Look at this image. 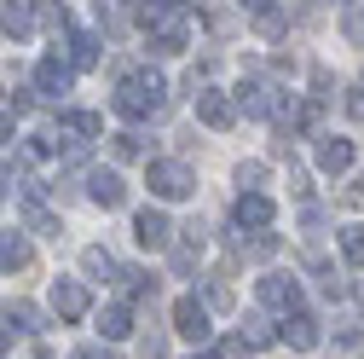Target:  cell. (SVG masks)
<instances>
[{
	"instance_id": "obj_1",
	"label": "cell",
	"mask_w": 364,
	"mask_h": 359,
	"mask_svg": "<svg viewBox=\"0 0 364 359\" xmlns=\"http://www.w3.org/2000/svg\"><path fill=\"white\" fill-rule=\"evenodd\" d=\"M162 93H168V87H162V76H122V87H116V110L122 116H156L162 110Z\"/></svg>"
},
{
	"instance_id": "obj_2",
	"label": "cell",
	"mask_w": 364,
	"mask_h": 359,
	"mask_svg": "<svg viewBox=\"0 0 364 359\" xmlns=\"http://www.w3.org/2000/svg\"><path fill=\"white\" fill-rule=\"evenodd\" d=\"M145 186H151L156 197L173 203V197H191V192H197V180H191L186 162H151V168H145Z\"/></svg>"
},
{
	"instance_id": "obj_3",
	"label": "cell",
	"mask_w": 364,
	"mask_h": 359,
	"mask_svg": "<svg viewBox=\"0 0 364 359\" xmlns=\"http://www.w3.org/2000/svg\"><path fill=\"white\" fill-rule=\"evenodd\" d=\"M255 296H260L266 307H278V313H295V307H301V279H289V273H266V279L255 284Z\"/></svg>"
},
{
	"instance_id": "obj_4",
	"label": "cell",
	"mask_w": 364,
	"mask_h": 359,
	"mask_svg": "<svg viewBox=\"0 0 364 359\" xmlns=\"http://www.w3.org/2000/svg\"><path fill=\"white\" fill-rule=\"evenodd\" d=\"M87 197H93L99 209H122L127 203V186H122L116 168H93V174H87Z\"/></svg>"
},
{
	"instance_id": "obj_5",
	"label": "cell",
	"mask_w": 364,
	"mask_h": 359,
	"mask_svg": "<svg viewBox=\"0 0 364 359\" xmlns=\"http://www.w3.org/2000/svg\"><path fill=\"white\" fill-rule=\"evenodd\" d=\"M173 331L191 336V342H208V307L191 301V296H179V301H173Z\"/></svg>"
},
{
	"instance_id": "obj_6",
	"label": "cell",
	"mask_w": 364,
	"mask_h": 359,
	"mask_svg": "<svg viewBox=\"0 0 364 359\" xmlns=\"http://www.w3.org/2000/svg\"><path fill=\"white\" fill-rule=\"evenodd\" d=\"M70 81H75V70H70L64 58H41V64H35V87H41L47 99H64Z\"/></svg>"
},
{
	"instance_id": "obj_7",
	"label": "cell",
	"mask_w": 364,
	"mask_h": 359,
	"mask_svg": "<svg viewBox=\"0 0 364 359\" xmlns=\"http://www.w3.org/2000/svg\"><path fill=\"white\" fill-rule=\"evenodd\" d=\"M168 214L162 209H139V220H133V238H139L145 249H168Z\"/></svg>"
},
{
	"instance_id": "obj_8",
	"label": "cell",
	"mask_w": 364,
	"mask_h": 359,
	"mask_svg": "<svg viewBox=\"0 0 364 359\" xmlns=\"http://www.w3.org/2000/svg\"><path fill=\"white\" fill-rule=\"evenodd\" d=\"M232 214H237V227H249V232H266V227H272V197H260V192H243Z\"/></svg>"
},
{
	"instance_id": "obj_9",
	"label": "cell",
	"mask_w": 364,
	"mask_h": 359,
	"mask_svg": "<svg viewBox=\"0 0 364 359\" xmlns=\"http://www.w3.org/2000/svg\"><path fill=\"white\" fill-rule=\"evenodd\" d=\"M53 313H58V319H81V313H87V284L58 279L53 284Z\"/></svg>"
},
{
	"instance_id": "obj_10",
	"label": "cell",
	"mask_w": 364,
	"mask_h": 359,
	"mask_svg": "<svg viewBox=\"0 0 364 359\" xmlns=\"http://www.w3.org/2000/svg\"><path fill=\"white\" fill-rule=\"evenodd\" d=\"M191 99H197V116H203L208 128H232L237 110H232V99H225V93H208V87H197Z\"/></svg>"
},
{
	"instance_id": "obj_11",
	"label": "cell",
	"mask_w": 364,
	"mask_h": 359,
	"mask_svg": "<svg viewBox=\"0 0 364 359\" xmlns=\"http://www.w3.org/2000/svg\"><path fill=\"white\" fill-rule=\"evenodd\" d=\"M284 342L289 348H318V319H312V313H284Z\"/></svg>"
},
{
	"instance_id": "obj_12",
	"label": "cell",
	"mask_w": 364,
	"mask_h": 359,
	"mask_svg": "<svg viewBox=\"0 0 364 359\" xmlns=\"http://www.w3.org/2000/svg\"><path fill=\"white\" fill-rule=\"evenodd\" d=\"M353 140H324V145H318V168H324V174H347L353 168Z\"/></svg>"
},
{
	"instance_id": "obj_13",
	"label": "cell",
	"mask_w": 364,
	"mask_h": 359,
	"mask_svg": "<svg viewBox=\"0 0 364 359\" xmlns=\"http://www.w3.org/2000/svg\"><path fill=\"white\" fill-rule=\"evenodd\" d=\"M237 105H243L249 116H272V110H278V105H272V87H266V81H243V87H237Z\"/></svg>"
},
{
	"instance_id": "obj_14",
	"label": "cell",
	"mask_w": 364,
	"mask_h": 359,
	"mask_svg": "<svg viewBox=\"0 0 364 359\" xmlns=\"http://www.w3.org/2000/svg\"><path fill=\"white\" fill-rule=\"evenodd\" d=\"M0 266H29V244L18 232H0Z\"/></svg>"
},
{
	"instance_id": "obj_15",
	"label": "cell",
	"mask_w": 364,
	"mask_h": 359,
	"mask_svg": "<svg viewBox=\"0 0 364 359\" xmlns=\"http://www.w3.org/2000/svg\"><path fill=\"white\" fill-rule=\"evenodd\" d=\"M99 331H105L110 342H122V336L133 331V313H127V307H105V319H99Z\"/></svg>"
},
{
	"instance_id": "obj_16",
	"label": "cell",
	"mask_w": 364,
	"mask_h": 359,
	"mask_svg": "<svg viewBox=\"0 0 364 359\" xmlns=\"http://www.w3.org/2000/svg\"><path fill=\"white\" fill-rule=\"evenodd\" d=\"M0 24H6V35H29V0H6V18H0Z\"/></svg>"
},
{
	"instance_id": "obj_17",
	"label": "cell",
	"mask_w": 364,
	"mask_h": 359,
	"mask_svg": "<svg viewBox=\"0 0 364 359\" xmlns=\"http://www.w3.org/2000/svg\"><path fill=\"white\" fill-rule=\"evenodd\" d=\"M70 58H75L81 70H93V64H99V41H93V35H70Z\"/></svg>"
},
{
	"instance_id": "obj_18",
	"label": "cell",
	"mask_w": 364,
	"mask_h": 359,
	"mask_svg": "<svg viewBox=\"0 0 364 359\" xmlns=\"http://www.w3.org/2000/svg\"><path fill=\"white\" fill-rule=\"evenodd\" d=\"M341 255H347V266H364V227L341 232Z\"/></svg>"
},
{
	"instance_id": "obj_19",
	"label": "cell",
	"mask_w": 364,
	"mask_h": 359,
	"mask_svg": "<svg viewBox=\"0 0 364 359\" xmlns=\"http://www.w3.org/2000/svg\"><path fill=\"white\" fill-rule=\"evenodd\" d=\"M81 266H87V279H110V273H116V261H110L105 249H87V255H81Z\"/></svg>"
},
{
	"instance_id": "obj_20",
	"label": "cell",
	"mask_w": 364,
	"mask_h": 359,
	"mask_svg": "<svg viewBox=\"0 0 364 359\" xmlns=\"http://www.w3.org/2000/svg\"><path fill=\"white\" fill-rule=\"evenodd\" d=\"M64 128H75V133H105V116H93V110H70Z\"/></svg>"
},
{
	"instance_id": "obj_21",
	"label": "cell",
	"mask_w": 364,
	"mask_h": 359,
	"mask_svg": "<svg viewBox=\"0 0 364 359\" xmlns=\"http://www.w3.org/2000/svg\"><path fill=\"white\" fill-rule=\"evenodd\" d=\"M12 319H18L23 331H41V307H29V301H12Z\"/></svg>"
},
{
	"instance_id": "obj_22",
	"label": "cell",
	"mask_w": 364,
	"mask_h": 359,
	"mask_svg": "<svg viewBox=\"0 0 364 359\" xmlns=\"http://www.w3.org/2000/svg\"><path fill=\"white\" fill-rule=\"evenodd\" d=\"M110 145H116V157H139V151H145V140H139V133H116Z\"/></svg>"
},
{
	"instance_id": "obj_23",
	"label": "cell",
	"mask_w": 364,
	"mask_h": 359,
	"mask_svg": "<svg viewBox=\"0 0 364 359\" xmlns=\"http://www.w3.org/2000/svg\"><path fill=\"white\" fill-rule=\"evenodd\" d=\"M243 325H249V331H243V342H249V348H266V342H272L266 319H243Z\"/></svg>"
},
{
	"instance_id": "obj_24",
	"label": "cell",
	"mask_w": 364,
	"mask_h": 359,
	"mask_svg": "<svg viewBox=\"0 0 364 359\" xmlns=\"http://www.w3.org/2000/svg\"><path fill=\"white\" fill-rule=\"evenodd\" d=\"M243 348H249V342H243V336H225V342H220V353H214V359H243Z\"/></svg>"
},
{
	"instance_id": "obj_25",
	"label": "cell",
	"mask_w": 364,
	"mask_h": 359,
	"mask_svg": "<svg viewBox=\"0 0 364 359\" xmlns=\"http://www.w3.org/2000/svg\"><path fill=\"white\" fill-rule=\"evenodd\" d=\"M347 116H353V122H364V81L347 93Z\"/></svg>"
},
{
	"instance_id": "obj_26",
	"label": "cell",
	"mask_w": 364,
	"mask_h": 359,
	"mask_svg": "<svg viewBox=\"0 0 364 359\" xmlns=\"http://www.w3.org/2000/svg\"><path fill=\"white\" fill-rule=\"evenodd\" d=\"M208 307H232V290H225V284H208Z\"/></svg>"
},
{
	"instance_id": "obj_27",
	"label": "cell",
	"mask_w": 364,
	"mask_h": 359,
	"mask_svg": "<svg viewBox=\"0 0 364 359\" xmlns=\"http://www.w3.org/2000/svg\"><path fill=\"white\" fill-rule=\"evenodd\" d=\"M70 359H116V353H110V348H75Z\"/></svg>"
},
{
	"instance_id": "obj_28",
	"label": "cell",
	"mask_w": 364,
	"mask_h": 359,
	"mask_svg": "<svg viewBox=\"0 0 364 359\" xmlns=\"http://www.w3.org/2000/svg\"><path fill=\"white\" fill-rule=\"evenodd\" d=\"M347 35H353V41H364V12H347Z\"/></svg>"
},
{
	"instance_id": "obj_29",
	"label": "cell",
	"mask_w": 364,
	"mask_h": 359,
	"mask_svg": "<svg viewBox=\"0 0 364 359\" xmlns=\"http://www.w3.org/2000/svg\"><path fill=\"white\" fill-rule=\"evenodd\" d=\"M347 203H353V209H364V180H353V186H347Z\"/></svg>"
},
{
	"instance_id": "obj_30",
	"label": "cell",
	"mask_w": 364,
	"mask_h": 359,
	"mask_svg": "<svg viewBox=\"0 0 364 359\" xmlns=\"http://www.w3.org/2000/svg\"><path fill=\"white\" fill-rule=\"evenodd\" d=\"M243 12H255V18H260V12H272V0H243Z\"/></svg>"
},
{
	"instance_id": "obj_31",
	"label": "cell",
	"mask_w": 364,
	"mask_h": 359,
	"mask_svg": "<svg viewBox=\"0 0 364 359\" xmlns=\"http://www.w3.org/2000/svg\"><path fill=\"white\" fill-rule=\"evenodd\" d=\"M0 145H12V116H0Z\"/></svg>"
},
{
	"instance_id": "obj_32",
	"label": "cell",
	"mask_w": 364,
	"mask_h": 359,
	"mask_svg": "<svg viewBox=\"0 0 364 359\" xmlns=\"http://www.w3.org/2000/svg\"><path fill=\"white\" fill-rule=\"evenodd\" d=\"M6 186H12V174H6V168H0V197H6Z\"/></svg>"
},
{
	"instance_id": "obj_33",
	"label": "cell",
	"mask_w": 364,
	"mask_h": 359,
	"mask_svg": "<svg viewBox=\"0 0 364 359\" xmlns=\"http://www.w3.org/2000/svg\"><path fill=\"white\" fill-rule=\"evenodd\" d=\"M6 348H12V331H0V353H6Z\"/></svg>"
},
{
	"instance_id": "obj_34",
	"label": "cell",
	"mask_w": 364,
	"mask_h": 359,
	"mask_svg": "<svg viewBox=\"0 0 364 359\" xmlns=\"http://www.w3.org/2000/svg\"><path fill=\"white\" fill-rule=\"evenodd\" d=\"M358 307H364V284H358Z\"/></svg>"
},
{
	"instance_id": "obj_35",
	"label": "cell",
	"mask_w": 364,
	"mask_h": 359,
	"mask_svg": "<svg viewBox=\"0 0 364 359\" xmlns=\"http://www.w3.org/2000/svg\"><path fill=\"white\" fill-rule=\"evenodd\" d=\"M336 6H347V0H336Z\"/></svg>"
},
{
	"instance_id": "obj_36",
	"label": "cell",
	"mask_w": 364,
	"mask_h": 359,
	"mask_svg": "<svg viewBox=\"0 0 364 359\" xmlns=\"http://www.w3.org/2000/svg\"><path fill=\"white\" fill-rule=\"evenodd\" d=\"M191 359H203V353H191Z\"/></svg>"
}]
</instances>
